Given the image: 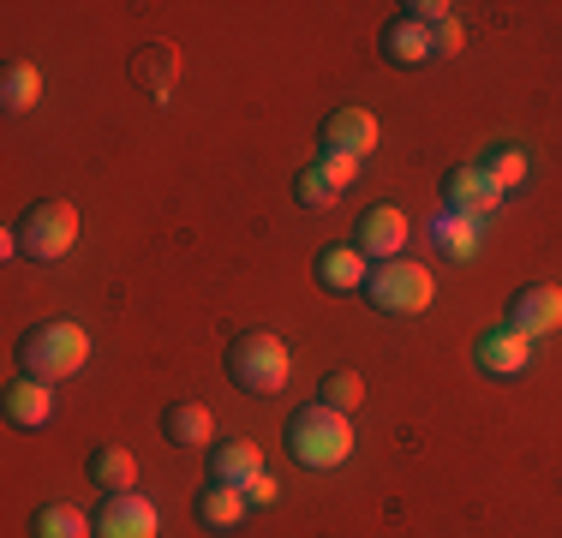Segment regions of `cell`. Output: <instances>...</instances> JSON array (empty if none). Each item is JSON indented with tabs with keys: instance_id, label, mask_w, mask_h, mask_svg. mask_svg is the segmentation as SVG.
<instances>
[{
	"instance_id": "cell-1",
	"label": "cell",
	"mask_w": 562,
	"mask_h": 538,
	"mask_svg": "<svg viewBox=\"0 0 562 538\" xmlns=\"http://www.w3.org/2000/svg\"><path fill=\"white\" fill-rule=\"evenodd\" d=\"M281 442H288V455L300 467L329 473V467H341L347 455H353V425H347V413L324 407V401H305L288 419V430H281Z\"/></svg>"
},
{
	"instance_id": "cell-2",
	"label": "cell",
	"mask_w": 562,
	"mask_h": 538,
	"mask_svg": "<svg viewBox=\"0 0 562 538\" xmlns=\"http://www.w3.org/2000/svg\"><path fill=\"white\" fill-rule=\"evenodd\" d=\"M85 359H90V335L78 329L72 317L31 323V329L19 335V366H24V377H36V383H60V377L85 371Z\"/></svg>"
},
{
	"instance_id": "cell-3",
	"label": "cell",
	"mask_w": 562,
	"mask_h": 538,
	"mask_svg": "<svg viewBox=\"0 0 562 538\" xmlns=\"http://www.w3.org/2000/svg\"><path fill=\"white\" fill-rule=\"evenodd\" d=\"M222 366H227V383H239L246 395H276L293 377V354L276 329H246V335L227 341Z\"/></svg>"
},
{
	"instance_id": "cell-4",
	"label": "cell",
	"mask_w": 562,
	"mask_h": 538,
	"mask_svg": "<svg viewBox=\"0 0 562 538\" xmlns=\"http://www.w3.org/2000/svg\"><path fill=\"white\" fill-rule=\"evenodd\" d=\"M12 239H19V258L55 264V258L72 251V239H78V210L66 204V198H36V204L19 215Z\"/></svg>"
},
{
	"instance_id": "cell-5",
	"label": "cell",
	"mask_w": 562,
	"mask_h": 538,
	"mask_svg": "<svg viewBox=\"0 0 562 538\" xmlns=\"http://www.w3.org/2000/svg\"><path fill=\"white\" fill-rule=\"evenodd\" d=\"M366 293H371V305H378V312H390V317H419L425 305H431L437 281H431V269H425V264L390 258V264H371Z\"/></svg>"
},
{
	"instance_id": "cell-6",
	"label": "cell",
	"mask_w": 562,
	"mask_h": 538,
	"mask_svg": "<svg viewBox=\"0 0 562 538\" xmlns=\"http://www.w3.org/2000/svg\"><path fill=\"white\" fill-rule=\"evenodd\" d=\"M503 204V186L491 180V168L485 161H454V168L443 173V210H454V215H491Z\"/></svg>"
},
{
	"instance_id": "cell-7",
	"label": "cell",
	"mask_w": 562,
	"mask_h": 538,
	"mask_svg": "<svg viewBox=\"0 0 562 538\" xmlns=\"http://www.w3.org/2000/svg\"><path fill=\"white\" fill-rule=\"evenodd\" d=\"M90 538H156V503L150 496H138V491H120V496H102V508L90 515Z\"/></svg>"
},
{
	"instance_id": "cell-8",
	"label": "cell",
	"mask_w": 562,
	"mask_h": 538,
	"mask_svg": "<svg viewBox=\"0 0 562 538\" xmlns=\"http://www.w3.org/2000/svg\"><path fill=\"white\" fill-rule=\"evenodd\" d=\"M378 138H383V126H378L371 108H336V114L324 120V132H317L324 156H353V161L378 150Z\"/></svg>"
},
{
	"instance_id": "cell-9",
	"label": "cell",
	"mask_w": 562,
	"mask_h": 538,
	"mask_svg": "<svg viewBox=\"0 0 562 538\" xmlns=\"http://www.w3.org/2000/svg\"><path fill=\"white\" fill-rule=\"evenodd\" d=\"M473 366L485 377H520L532 366V335H520L515 323H503V329H485L473 341Z\"/></svg>"
},
{
	"instance_id": "cell-10",
	"label": "cell",
	"mask_w": 562,
	"mask_h": 538,
	"mask_svg": "<svg viewBox=\"0 0 562 538\" xmlns=\"http://www.w3.org/2000/svg\"><path fill=\"white\" fill-rule=\"evenodd\" d=\"M353 246L366 251L371 264H390L401 246H407V215H401L395 204H371L366 215H359L353 227Z\"/></svg>"
},
{
	"instance_id": "cell-11",
	"label": "cell",
	"mask_w": 562,
	"mask_h": 538,
	"mask_svg": "<svg viewBox=\"0 0 562 538\" xmlns=\"http://www.w3.org/2000/svg\"><path fill=\"white\" fill-rule=\"evenodd\" d=\"M126 72H132V85H138L144 97L162 108L173 97V78H180V48H173V43H144L138 54H132Z\"/></svg>"
},
{
	"instance_id": "cell-12",
	"label": "cell",
	"mask_w": 562,
	"mask_h": 538,
	"mask_svg": "<svg viewBox=\"0 0 562 538\" xmlns=\"http://www.w3.org/2000/svg\"><path fill=\"white\" fill-rule=\"evenodd\" d=\"M508 323H515L520 335H551L562 329V288H544V281H532V288H520L515 300H508Z\"/></svg>"
},
{
	"instance_id": "cell-13",
	"label": "cell",
	"mask_w": 562,
	"mask_h": 538,
	"mask_svg": "<svg viewBox=\"0 0 562 538\" xmlns=\"http://www.w3.org/2000/svg\"><path fill=\"white\" fill-rule=\"evenodd\" d=\"M258 473H263L258 442H246V437L210 442V484H239V491H246V484L258 479Z\"/></svg>"
},
{
	"instance_id": "cell-14",
	"label": "cell",
	"mask_w": 562,
	"mask_h": 538,
	"mask_svg": "<svg viewBox=\"0 0 562 538\" xmlns=\"http://www.w3.org/2000/svg\"><path fill=\"white\" fill-rule=\"evenodd\" d=\"M371 258L359 246H324L312 258V276H317V288H336V293H353V288H366V269Z\"/></svg>"
},
{
	"instance_id": "cell-15",
	"label": "cell",
	"mask_w": 562,
	"mask_h": 538,
	"mask_svg": "<svg viewBox=\"0 0 562 538\" xmlns=\"http://www.w3.org/2000/svg\"><path fill=\"white\" fill-rule=\"evenodd\" d=\"M246 491L239 484H210V491H198V503H192V515H198V527L204 533H234L239 520H246Z\"/></svg>"
},
{
	"instance_id": "cell-16",
	"label": "cell",
	"mask_w": 562,
	"mask_h": 538,
	"mask_svg": "<svg viewBox=\"0 0 562 538\" xmlns=\"http://www.w3.org/2000/svg\"><path fill=\"white\" fill-rule=\"evenodd\" d=\"M431 31L425 24H413V19H390L383 24V60L401 66V72H413V66H425L431 60Z\"/></svg>"
},
{
	"instance_id": "cell-17",
	"label": "cell",
	"mask_w": 562,
	"mask_h": 538,
	"mask_svg": "<svg viewBox=\"0 0 562 538\" xmlns=\"http://www.w3.org/2000/svg\"><path fill=\"white\" fill-rule=\"evenodd\" d=\"M85 467H90V484H97V491H109V496H120V491H132V484H138V461H132L120 442H97Z\"/></svg>"
},
{
	"instance_id": "cell-18",
	"label": "cell",
	"mask_w": 562,
	"mask_h": 538,
	"mask_svg": "<svg viewBox=\"0 0 562 538\" xmlns=\"http://www.w3.org/2000/svg\"><path fill=\"white\" fill-rule=\"evenodd\" d=\"M48 413H55V395H48V383H36V377H19V383L7 389V419L19 425V430L48 425Z\"/></svg>"
},
{
	"instance_id": "cell-19",
	"label": "cell",
	"mask_w": 562,
	"mask_h": 538,
	"mask_svg": "<svg viewBox=\"0 0 562 538\" xmlns=\"http://www.w3.org/2000/svg\"><path fill=\"white\" fill-rule=\"evenodd\" d=\"M210 430H216V419H210L204 401H173V407L162 413V437L180 442V449H192V442H210Z\"/></svg>"
},
{
	"instance_id": "cell-20",
	"label": "cell",
	"mask_w": 562,
	"mask_h": 538,
	"mask_svg": "<svg viewBox=\"0 0 562 538\" xmlns=\"http://www.w3.org/2000/svg\"><path fill=\"white\" fill-rule=\"evenodd\" d=\"M431 239L443 246V258L467 264L479 251V222H473V215H454V210H437L431 215Z\"/></svg>"
},
{
	"instance_id": "cell-21",
	"label": "cell",
	"mask_w": 562,
	"mask_h": 538,
	"mask_svg": "<svg viewBox=\"0 0 562 538\" xmlns=\"http://www.w3.org/2000/svg\"><path fill=\"white\" fill-rule=\"evenodd\" d=\"M36 97H43V72H36L31 60H12L7 72H0V108H7V114H31Z\"/></svg>"
},
{
	"instance_id": "cell-22",
	"label": "cell",
	"mask_w": 562,
	"mask_h": 538,
	"mask_svg": "<svg viewBox=\"0 0 562 538\" xmlns=\"http://www.w3.org/2000/svg\"><path fill=\"white\" fill-rule=\"evenodd\" d=\"M85 533H97V527H85V515L66 503H43L31 515V538H85Z\"/></svg>"
},
{
	"instance_id": "cell-23",
	"label": "cell",
	"mask_w": 562,
	"mask_h": 538,
	"mask_svg": "<svg viewBox=\"0 0 562 538\" xmlns=\"http://www.w3.org/2000/svg\"><path fill=\"white\" fill-rule=\"evenodd\" d=\"M317 395H324V407L353 413L359 401H366V383H359V371H329L324 383H317Z\"/></svg>"
},
{
	"instance_id": "cell-24",
	"label": "cell",
	"mask_w": 562,
	"mask_h": 538,
	"mask_svg": "<svg viewBox=\"0 0 562 538\" xmlns=\"http://www.w3.org/2000/svg\"><path fill=\"white\" fill-rule=\"evenodd\" d=\"M293 204H300V210H329V204H336V186L324 180V168H317V161L293 173Z\"/></svg>"
},
{
	"instance_id": "cell-25",
	"label": "cell",
	"mask_w": 562,
	"mask_h": 538,
	"mask_svg": "<svg viewBox=\"0 0 562 538\" xmlns=\"http://www.w3.org/2000/svg\"><path fill=\"white\" fill-rule=\"evenodd\" d=\"M485 168H491V180H497L503 192H515V186L527 180V150H520V144H508V150H497Z\"/></svg>"
},
{
	"instance_id": "cell-26",
	"label": "cell",
	"mask_w": 562,
	"mask_h": 538,
	"mask_svg": "<svg viewBox=\"0 0 562 538\" xmlns=\"http://www.w3.org/2000/svg\"><path fill=\"white\" fill-rule=\"evenodd\" d=\"M317 168H324V180H329V186H336V192H341V186H353L359 161H353V156H317Z\"/></svg>"
},
{
	"instance_id": "cell-27",
	"label": "cell",
	"mask_w": 562,
	"mask_h": 538,
	"mask_svg": "<svg viewBox=\"0 0 562 538\" xmlns=\"http://www.w3.org/2000/svg\"><path fill=\"white\" fill-rule=\"evenodd\" d=\"M431 48H437V54H454V48H461V24L443 19V24L431 31Z\"/></svg>"
},
{
	"instance_id": "cell-28",
	"label": "cell",
	"mask_w": 562,
	"mask_h": 538,
	"mask_svg": "<svg viewBox=\"0 0 562 538\" xmlns=\"http://www.w3.org/2000/svg\"><path fill=\"white\" fill-rule=\"evenodd\" d=\"M276 496H281V484L270 473H258V479L246 484V503H276Z\"/></svg>"
}]
</instances>
